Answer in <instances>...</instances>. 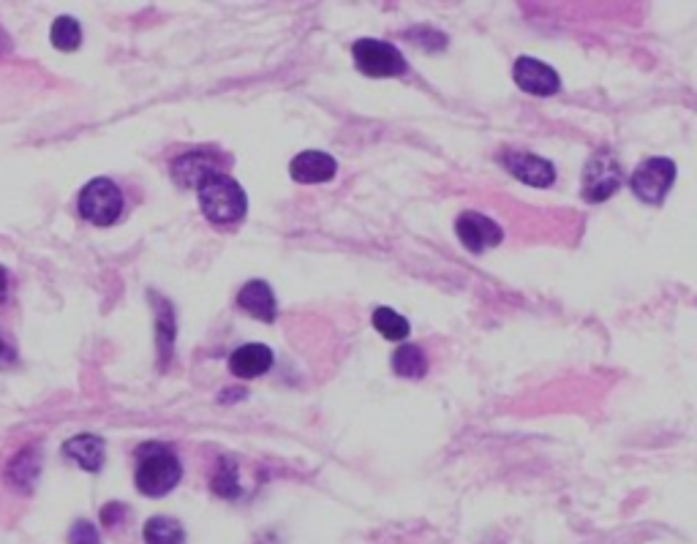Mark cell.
Masks as SVG:
<instances>
[{"label":"cell","mask_w":697,"mask_h":544,"mask_svg":"<svg viewBox=\"0 0 697 544\" xmlns=\"http://www.w3.org/2000/svg\"><path fill=\"white\" fill-rule=\"evenodd\" d=\"M9 357H11V349H9V346L3 344V340H0V362L9 360Z\"/></svg>","instance_id":"obj_24"},{"label":"cell","mask_w":697,"mask_h":544,"mask_svg":"<svg viewBox=\"0 0 697 544\" xmlns=\"http://www.w3.org/2000/svg\"><path fill=\"white\" fill-rule=\"evenodd\" d=\"M6 294H9V275H6V270L0 268V303L6 300Z\"/></svg>","instance_id":"obj_23"},{"label":"cell","mask_w":697,"mask_h":544,"mask_svg":"<svg viewBox=\"0 0 697 544\" xmlns=\"http://www.w3.org/2000/svg\"><path fill=\"white\" fill-rule=\"evenodd\" d=\"M9 477H11V482L20 485V488H31V485L36 482V477H39L36 455H33L31 449H25V453L17 455L14 460H11Z\"/></svg>","instance_id":"obj_19"},{"label":"cell","mask_w":697,"mask_h":544,"mask_svg":"<svg viewBox=\"0 0 697 544\" xmlns=\"http://www.w3.org/2000/svg\"><path fill=\"white\" fill-rule=\"evenodd\" d=\"M676 183V164L671 159H648L632 172V194L646 205H660Z\"/></svg>","instance_id":"obj_5"},{"label":"cell","mask_w":697,"mask_h":544,"mask_svg":"<svg viewBox=\"0 0 697 544\" xmlns=\"http://www.w3.org/2000/svg\"><path fill=\"white\" fill-rule=\"evenodd\" d=\"M213 172H221L216 159L205 153H185L180 155L172 166L174 181L185 185V188H200V183L205 181V177H211Z\"/></svg>","instance_id":"obj_13"},{"label":"cell","mask_w":697,"mask_h":544,"mask_svg":"<svg viewBox=\"0 0 697 544\" xmlns=\"http://www.w3.org/2000/svg\"><path fill=\"white\" fill-rule=\"evenodd\" d=\"M213 490H216L218 496H224V499H235V496L240 493V485H237V474L232 463H221L216 479H213Z\"/></svg>","instance_id":"obj_20"},{"label":"cell","mask_w":697,"mask_h":544,"mask_svg":"<svg viewBox=\"0 0 697 544\" xmlns=\"http://www.w3.org/2000/svg\"><path fill=\"white\" fill-rule=\"evenodd\" d=\"M0 50H9V39H6L3 31H0Z\"/></svg>","instance_id":"obj_25"},{"label":"cell","mask_w":697,"mask_h":544,"mask_svg":"<svg viewBox=\"0 0 697 544\" xmlns=\"http://www.w3.org/2000/svg\"><path fill=\"white\" fill-rule=\"evenodd\" d=\"M621 177H624V172H621L615 155L608 153V150H600V153L591 155V161L586 164L583 188H580V194H583L586 202H605L608 196H613L615 191H619Z\"/></svg>","instance_id":"obj_6"},{"label":"cell","mask_w":697,"mask_h":544,"mask_svg":"<svg viewBox=\"0 0 697 544\" xmlns=\"http://www.w3.org/2000/svg\"><path fill=\"white\" fill-rule=\"evenodd\" d=\"M137 490L150 499L172 493L183 477L178 455L164 444H144L137 453Z\"/></svg>","instance_id":"obj_1"},{"label":"cell","mask_w":697,"mask_h":544,"mask_svg":"<svg viewBox=\"0 0 697 544\" xmlns=\"http://www.w3.org/2000/svg\"><path fill=\"white\" fill-rule=\"evenodd\" d=\"M513 77L515 85L521 90L532 93V96H554V93L561 90V77L556 74V68L537 61V57H521V61H515Z\"/></svg>","instance_id":"obj_8"},{"label":"cell","mask_w":697,"mask_h":544,"mask_svg":"<svg viewBox=\"0 0 697 544\" xmlns=\"http://www.w3.org/2000/svg\"><path fill=\"white\" fill-rule=\"evenodd\" d=\"M196 194H200L202 213L213 224H237L248 210L246 191L224 172H213L211 177H205L200 188H196Z\"/></svg>","instance_id":"obj_2"},{"label":"cell","mask_w":697,"mask_h":544,"mask_svg":"<svg viewBox=\"0 0 697 544\" xmlns=\"http://www.w3.org/2000/svg\"><path fill=\"white\" fill-rule=\"evenodd\" d=\"M272 368V351L261 344H246L232 351L229 370L237 379H257Z\"/></svg>","instance_id":"obj_11"},{"label":"cell","mask_w":697,"mask_h":544,"mask_svg":"<svg viewBox=\"0 0 697 544\" xmlns=\"http://www.w3.org/2000/svg\"><path fill=\"white\" fill-rule=\"evenodd\" d=\"M63 455L72 457L85 471H98L104 466V442L98 436H90V433H83V436H74L63 444Z\"/></svg>","instance_id":"obj_14"},{"label":"cell","mask_w":697,"mask_h":544,"mask_svg":"<svg viewBox=\"0 0 697 544\" xmlns=\"http://www.w3.org/2000/svg\"><path fill=\"white\" fill-rule=\"evenodd\" d=\"M352 55L365 77H400L409 68L398 46L379 42V39H360L352 46Z\"/></svg>","instance_id":"obj_4"},{"label":"cell","mask_w":697,"mask_h":544,"mask_svg":"<svg viewBox=\"0 0 697 544\" xmlns=\"http://www.w3.org/2000/svg\"><path fill=\"white\" fill-rule=\"evenodd\" d=\"M68 544H101V540H98L96 525L79 520V523H74L72 534H68Z\"/></svg>","instance_id":"obj_21"},{"label":"cell","mask_w":697,"mask_h":544,"mask_svg":"<svg viewBox=\"0 0 697 544\" xmlns=\"http://www.w3.org/2000/svg\"><path fill=\"white\" fill-rule=\"evenodd\" d=\"M374 327L379 329L382 338H387V340H404L406 335H409V322H406L400 314H395L393 308H376Z\"/></svg>","instance_id":"obj_18"},{"label":"cell","mask_w":697,"mask_h":544,"mask_svg":"<svg viewBox=\"0 0 697 544\" xmlns=\"http://www.w3.org/2000/svg\"><path fill=\"white\" fill-rule=\"evenodd\" d=\"M455 235L463 242V248L472 253L487 251V248L498 246L504 240L502 227L487 216H480V213H463L455 221Z\"/></svg>","instance_id":"obj_7"},{"label":"cell","mask_w":697,"mask_h":544,"mask_svg":"<svg viewBox=\"0 0 697 544\" xmlns=\"http://www.w3.org/2000/svg\"><path fill=\"white\" fill-rule=\"evenodd\" d=\"M237 305H240L248 316L259 318V322H272L278 314L276 294H272V289L267 286L265 281H248L246 286L240 289V294H237Z\"/></svg>","instance_id":"obj_12"},{"label":"cell","mask_w":697,"mask_h":544,"mask_svg":"<svg viewBox=\"0 0 697 544\" xmlns=\"http://www.w3.org/2000/svg\"><path fill=\"white\" fill-rule=\"evenodd\" d=\"M50 42L61 52H74L83 44V28H79V22L74 20V17H57V20L52 22Z\"/></svg>","instance_id":"obj_17"},{"label":"cell","mask_w":697,"mask_h":544,"mask_svg":"<svg viewBox=\"0 0 697 544\" xmlns=\"http://www.w3.org/2000/svg\"><path fill=\"white\" fill-rule=\"evenodd\" d=\"M120 514H126V509L120 507V503H109V507L101 512V520H104V523H107V525H112L115 520L120 518Z\"/></svg>","instance_id":"obj_22"},{"label":"cell","mask_w":697,"mask_h":544,"mask_svg":"<svg viewBox=\"0 0 697 544\" xmlns=\"http://www.w3.org/2000/svg\"><path fill=\"white\" fill-rule=\"evenodd\" d=\"M335 172H339V164L333 155L322 153V150H303L289 164V175L298 183H328L333 181Z\"/></svg>","instance_id":"obj_10"},{"label":"cell","mask_w":697,"mask_h":544,"mask_svg":"<svg viewBox=\"0 0 697 544\" xmlns=\"http://www.w3.org/2000/svg\"><path fill=\"white\" fill-rule=\"evenodd\" d=\"M504 166L510 170V175L518 177L521 183L534 185V188H548L556 181V170L550 161L539 159L532 153H507L502 155Z\"/></svg>","instance_id":"obj_9"},{"label":"cell","mask_w":697,"mask_h":544,"mask_svg":"<svg viewBox=\"0 0 697 544\" xmlns=\"http://www.w3.org/2000/svg\"><path fill=\"white\" fill-rule=\"evenodd\" d=\"M393 368L395 373L404 376V379H422L428 370L426 351L420 346H400L393 355Z\"/></svg>","instance_id":"obj_16"},{"label":"cell","mask_w":697,"mask_h":544,"mask_svg":"<svg viewBox=\"0 0 697 544\" xmlns=\"http://www.w3.org/2000/svg\"><path fill=\"white\" fill-rule=\"evenodd\" d=\"M79 216L96 227H112L124 216V194L107 177H96L79 194Z\"/></svg>","instance_id":"obj_3"},{"label":"cell","mask_w":697,"mask_h":544,"mask_svg":"<svg viewBox=\"0 0 697 544\" xmlns=\"http://www.w3.org/2000/svg\"><path fill=\"white\" fill-rule=\"evenodd\" d=\"M185 542V531L178 520L164 518H150L144 523V544H183Z\"/></svg>","instance_id":"obj_15"}]
</instances>
